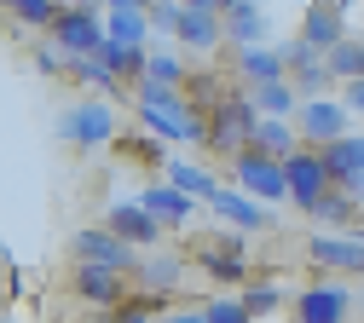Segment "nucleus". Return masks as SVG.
<instances>
[{
	"mask_svg": "<svg viewBox=\"0 0 364 323\" xmlns=\"http://www.w3.org/2000/svg\"><path fill=\"white\" fill-rule=\"evenodd\" d=\"M116 150H122L127 162H162V168H168V156H162V138H151V133H133V138H116Z\"/></svg>",
	"mask_w": 364,
	"mask_h": 323,
	"instance_id": "obj_33",
	"label": "nucleus"
},
{
	"mask_svg": "<svg viewBox=\"0 0 364 323\" xmlns=\"http://www.w3.org/2000/svg\"><path fill=\"white\" fill-rule=\"evenodd\" d=\"M139 202H145V214L168 231V225H191L197 219V197H186V191H173V185L168 179H156V185H145V191H139Z\"/></svg>",
	"mask_w": 364,
	"mask_h": 323,
	"instance_id": "obj_14",
	"label": "nucleus"
},
{
	"mask_svg": "<svg viewBox=\"0 0 364 323\" xmlns=\"http://www.w3.org/2000/svg\"><path fill=\"white\" fill-rule=\"evenodd\" d=\"M70 254H75L81 265H105V271H122V277L139 271V248H127L110 225H87V231H75V237H70Z\"/></svg>",
	"mask_w": 364,
	"mask_h": 323,
	"instance_id": "obj_7",
	"label": "nucleus"
},
{
	"mask_svg": "<svg viewBox=\"0 0 364 323\" xmlns=\"http://www.w3.org/2000/svg\"><path fill=\"white\" fill-rule=\"evenodd\" d=\"M145 35H151V18H145V12H105V40L145 46Z\"/></svg>",
	"mask_w": 364,
	"mask_h": 323,
	"instance_id": "obj_28",
	"label": "nucleus"
},
{
	"mask_svg": "<svg viewBox=\"0 0 364 323\" xmlns=\"http://www.w3.org/2000/svg\"><path fill=\"white\" fill-rule=\"evenodd\" d=\"M306 254L324 271H364V237H347V231H312Z\"/></svg>",
	"mask_w": 364,
	"mask_h": 323,
	"instance_id": "obj_11",
	"label": "nucleus"
},
{
	"mask_svg": "<svg viewBox=\"0 0 364 323\" xmlns=\"http://www.w3.org/2000/svg\"><path fill=\"white\" fill-rule=\"evenodd\" d=\"M105 12H151V0H105Z\"/></svg>",
	"mask_w": 364,
	"mask_h": 323,
	"instance_id": "obj_38",
	"label": "nucleus"
},
{
	"mask_svg": "<svg viewBox=\"0 0 364 323\" xmlns=\"http://www.w3.org/2000/svg\"><path fill=\"white\" fill-rule=\"evenodd\" d=\"M99 58L116 70V81H122V87H139V81H145V64H151L145 46H122V40H105V53H99Z\"/></svg>",
	"mask_w": 364,
	"mask_h": 323,
	"instance_id": "obj_25",
	"label": "nucleus"
},
{
	"mask_svg": "<svg viewBox=\"0 0 364 323\" xmlns=\"http://www.w3.org/2000/svg\"><path fill=\"white\" fill-rule=\"evenodd\" d=\"M353 317V295L341 283H312L295 295V323H347Z\"/></svg>",
	"mask_w": 364,
	"mask_h": 323,
	"instance_id": "obj_10",
	"label": "nucleus"
},
{
	"mask_svg": "<svg viewBox=\"0 0 364 323\" xmlns=\"http://www.w3.org/2000/svg\"><path fill=\"white\" fill-rule=\"evenodd\" d=\"M243 306H249V317L260 323V317H272V312L284 306V289H278V283H249V289H243Z\"/></svg>",
	"mask_w": 364,
	"mask_h": 323,
	"instance_id": "obj_31",
	"label": "nucleus"
},
{
	"mask_svg": "<svg viewBox=\"0 0 364 323\" xmlns=\"http://www.w3.org/2000/svg\"><path fill=\"white\" fill-rule=\"evenodd\" d=\"M249 150H260V156H272V162H289V156L301 150V133H295V121H272V116H260L255 133H249Z\"/></svg>",
	"mask_w": 364,
	"mask_h": 323,
	"instance_id": "obj_19",
	"label": "nucleus"
},
{
	"mask_svg": "<svg viewBox=\"0 0 364 323\" xmlns=\"http://www.w3.org/2000/svg\"><path fill=\"white\" fill-rule=\"evenodd\" d=\"M0 6H6V12H12V0H0Z\"/></svg>",
	"mask_w": 364,
	"mask_h": 323,
	"instance_id": "obj_44",
	"label": "nucleus"
},
{
	"mask_svg": "<svg viewBox=\"0 0 364 323\" xmlns=\"http://www.w3.org/2000/svg\"><path fill=\"white\" fill-rule=\"evenodd\" d=\"M249 99H255V110H260V116H272V121H295V110H301L295 81H266V87H249Z\"/></svg>",
	"mask_w": 364,
	"mask_h": 323,
	"instance_id": "obj_24",
	"label": "nucleus"
},
{
	"mask_svg": "<svg viewBox=\"0 0 364 323\" xmlns=\"http://www.w3.org/2000/svg\"><path fill=\"white\" fill-rule=\"evenodd\" d=\"M179 6H186V12H220L225 18V0H179Z\"/></svg>",
	"mask_w": 364,
	"mask_h": 323,
	"instance_id": "obj_40",
	"label": "nucleus"
},
{
	"mask_svg": "<svg viewBox=\"0 0 364 323\" xmlns=\"http://www.w3.org/2000/svg\"><path fill=\"white\" fill-rule=\"evenodd\" d=\"M139 127L162 145H203L208 133V116L186 99V92H168V99H145L139 104Z\"/></svg>",
	"mask_w": 364,
	"mask_h": 323,
	"instance_id": "obj_1",
	"label": "nucleus"
},
{
	"mask_svg": "<svg viewBox=\"0 0 364 323\" xmlns=\"http://www.w3.org/2000/svg\"><path fill=\"white\" fill-rule=\"evenodd\" d=\"M225 40H237L243 53H249V46H266V12H260V0H237V6L225 12Z\"/></svg>",
	"mask_w": 364,
	"mask_h": 323,
	"instance_id": "obj_23",
	"label": "nucleus"
},
{
	"mask_svg": "<svg viewBox=\"0 0 364 323\" xmlns=\"http://www.w3.org/2000/svg\"><path fill=\"white\" fill-rule=\"evenodd\" d=\"M179 46H191V53H208V46L225 40V18L220 12H186L179 6V29H173Z\"/></svg>",
	"mask_w": 364,
	"mask_h": 323,
	"instance_id": "obj_20",
	"label": "nucleus"
},
{
	"mask_svg": "<svg viewBox=\"0 0 364 323\" xmlns=\"http://www.w3.org/2000/svg\"><path fill=\"white\" fill-rule=\"evenodd\" d=\"M191 260H197V265L214 277L220 289H237V295L249 289V254H243V231H225V225H220V231H208V237H197V243H191Z\"/></svg>",
	"mask_w": 364,
	"mask_h": 323,
	"instance_id": "obj_3",
	"label": "nucleus"
},
{
	"mask_svg": "<svg viewBox=\"0 0 364 323\" xmlns=\"http://www.w3.org/2000/svg\"><path fill=\"white\" fill-rule=\"evenodd\" d=\"M35 70H41V75H70V53L53 46V40H41V46H35Z\"/></svg>",
	"mask_w": 364,
	"mask_h": 323,
	"instance_id": "obj_35",
	"label": "nucleus"
},
{
	"mask_svg": "<svg viewBox=\"0 0 364 323\" xmlns=\"http://www.w3.org/2000/svg\"><path fill=\"white\" fill-rule=\"evenodd\" d=\"M237 75H243L249 87H266V81H289L284 46H249V53H237Z\"/></svg>",
	"mask_w": 364,
	"mask_h": 323,
	"instance_id": "obj_21",
	"label": "nucleus"
},
{
	"mask_svg": "<svg viewBox=\"0 0 364 323\" xmlns=\"http://www.w3.org/2000/svg\"><path fill=\"white\" fill-rule=\"evenodd\" d=\"M0 323H18V317H12V312H0Z\"/></svg>",
	"mask_w": 364,
	"mask_h": 323,
	"instance_id": "obj_42",
	"label": "nucleus"
},
{
	"mask_svg": "<svg viewBox=\"0 0 364 323\" xmlns=\"http://www.w3.org/2000/svg\"><path fill=\"white\" fill-rule=\"evenodd\" d=\"M47 40L64 46L70 58H99V53H105V12H75V6H64V12L53 18Z\"/></svg>",
	"mask_w": 364,
	"mask_h": 323,
	"instance_id": "obj_9",
	"label": "nucleus"
},
{
	"mask_svg": "<svg viewBox=\"0 0 364 323\" xmlns=\"http://www.w3.org/2000/svg\"><path fill=\"white\" fill-rule=\"evenodd\" d=\"M151 35H173L179 29V0H151Z\"/></svg>",
	"mask_w": 364,
	"mask_h": 323,
	"instance_id": "obj_36",
	"label": "nucleus"
},
{
	"mask_svg": "<svg viewBox=\"0 0 364 323\" xmlns=\"http://www.w3.org/2000/svg\"><path fill=\"white\" fill-rule=\"evenodd\" d=\"M70 75H75L81 87H93V92H116V87H122L105 58H70Z\"/></svg>",
	"mask_w": 364,
	"mask_h": 323,
	"instance_id": "obj_30",
	"label": "nucleus"
},
{
	"mask_svg": "<svg viewBox=\"0 0 364 323\" xmlns=\"http://www.w3.org/2000/svg\"><path fill=\"white\" fill-rule=\"evenodd\" d=\"M58 12H64V0H12V18H18L23 29H41V35L53 29Z\"/></svg>",
	"mask_w": 364,
	"mask_h": 323,
	"instance_id": "obj_29",
	"label": "nucleus"
},
{
	"mask_svg": "<svg viewBox=\"0 0 364 323\" xmlns=\"http://www.w3.org/2000/svg\"><path fill=\"white\" fill-rule=\"evenodd\" d=\"M255 121H260V110H255L249 92H225V99L208 110V133H203V145H208L214 156L232 162V156H243V150H249Z\"/></svg>",
	"mask_w": 364,
	"mask_h": 323,
	"instance_id": "obj_2",
	"label": "nucleus"
},
{
	"mask_svg": "<svg viewBox=\"0 0 364 323\" xmlns=\"http://www.w3.org/2000/svg\"><path fill=\"white\" fill-rule=\"evenodd\" d=\"M203 317H208V323H255L249 306H243V295H214V300H203Z\"/></svg>",
	"mask_w": 364,
	"mask_h": 323,
	"instance_id": "obj_32",
	"label": "nucleus"
},
{
	"mask_svg": "<svg viewBox=\"0 0 364 323\" xmlns=\"http://www.w3.org/2000/svg\"><path fill=\"white\" fill-rule=\"evenodd\" d=\"M324 64H330V75L347 87V81H364V35H347V40H336L330 53H324Z\"/></svg>",
	"mask_w": 364,
	"mask_h": 323,
	"instance_id": "obj_26",
	"label": "nucleus"
},
{
	"mask_svg": "<svg viewBox=\"0 0 364 323\" xmlns=\"http://www.w3.org/2000/svg\"><path fill=\"white\" fill-rule=\"evenodd\" d=\"M105 225L116 231V237H122L127 248H156V237H162V225L145 214V202H139V197H133V202H110Z\"/></svg>",
	"mask_w": 364,
	"mask_h": 323,
	"instance_id": "obj_15",
	"label": "nucleus"
},
{
	"mask_svg": "<svg viewBox=\"0 0 364 323\" xmlns=\"http://www.w3.org/2000/svg\"><path fill=\"white\" fill-rule=\"evenodd\" d=\"M295 133H301L306 150H330L336 138L353 133V116H347L341 99H301V110H295Z\"/></svg>",
	"mask_w": 364,
	"mask_h": 323,
	"instance_id": "obj_6",
	"label": "nucleus"
},
{
	"mask_svg": "<svg viewBox=\"0 0 364 323\" xmlns=\"http://www.w3.org/2000/svg\"><path fill=\"white\" fill-rule=\"evenodd\" d=\"M162 323H208V317H203V306H186V312H168Z\"/></svg>",
	"mask_w": 364,
	"mask_h": 323,
	"instance_id": "obj_39",
	"label": "nucleus"
},
{
	"mask_svg": "<svg viewBox=\"0 0 364 323\" xmlns=\"http://www.w3.org/2000/svg\"><path fill=\"white\" fill-rule=\"evenodd\" d=\"M301 40L318 46V53H330L336 40H347V12L336 6V0H312L306 18H301Z\"/></svg>",
	"mask_w": 364,
	"mask_h": 323,
	"instance_id": "obj_17",
	"label": "nucleus"
},
{
	"mask_svg": "<svg viewBox=\"0 0 364 323\" xmlns=\"http://www.w3.org/2000/svg\"><path fill=\"white\" fill-rule=\"evenodd\" d=\"M284 179H289V202L312 219L318 214V202H324L330 191H336V179H330V168H324V156H318V150H295L289 162H284Z\"/></svg>",
	"mask_w": 364,
	"mask_h": 323,
	"instance_id": "obj_8",
	"label": "nucleus"
},
{
	"mask_svg": "<svg viewBox=\"0 0 364 323\" xmlns=\"http://www.w3.org/2000/svg\"><path fill=\"white\" fill-rule=\"evenodd\" d=\"M162 179L173 185V191H186V197H197V202H214V191H220V179H214V173H208L203 162H179V156H168Z\"/></svg>",
	"mask_w": 364,
	"mask_h": 323,
	"instance_id": "obj_22",
	"label": "nucleus"
},
{
	"mask_svg": "<svg viewBox=\"0 0 364 323\" xmlns=\"http://www.w3.org/2000/svg\"><path fill=\"white\" fill-rule=\"evenodd\" d=\"M64 6H75V12H105V0H64Z\"/></svg>",
	"mask_w": 364,
	"mask_h": 323,
	"instance_id": "obj_41",
	"label": "nucleus"
},
{
	"mask_svg": "<svg viewBox=\"0 0 364 323\" xmlns=\"http://www.w3.org/2000/svg\"><path fill=\"white\" fill-rule=\"evenodd\" d=\"M232 6H237V0H225V12H232Z\"/></svg>",
	"mask_w": 364,
	"mask_h": 323,
	"instance_id": "obj_43",
	"label": "nucleus"
},
{
	"mask_svg": "<svg viewBox=\"0 0 364 323\" xmlns=\"http://www.w3.org/2000/svg\"><path fill=\"white\" fill-rule=\"evenodd\" d=\"M179 283H186V265H179L173 254H151V260H139V271H133V289L151 295V300H168Z\"/></svg>",
	"mask_w": 364,
	"mask_h": 323,
	"instance_id": "obj_18",
	"label": "nucleus"
},
{
	"mask_svg": "<svg viewBox=\"0 0 364 323\" xmlns=\"http://www.w3.org/2000/svg\"><path fill=\"white\" fill-rule=\"evenodd\" d=\"M358 202H364V197H358Z\"/></svg>",
	"mask_w": 364,
	"mask_h": 323,
	"instance_id": "obj_45",
	"label": "nucleus"
},
{
	"mask_svg": "<svg viewBox=\"0 0 364 323\" xmlns=\"http://www.w3.org/2000/svg\"><path fill=\"white\" fill-rule=\"evenodd\" d=\"M156 306H162V300H151V295H139V289H133V295L116 306V317H110V323H156V317H151Z\"/></svg>",
	"mask_w": 364,
	"mask_h": 323,
	"instance_id": "obj_34",
	"label": "nucleus"
},
{
	"mask_svg": "<svg viewBox=\"0 0 364 323\" xmlns=\"http://www.w3.org/2000/svg\"><path fill=\"white\" fill-rule=\"evenodd\" d=\"M341 104H347V116H364V81H347L341 87Z\"/></svg>",
	"mask_w": 364,
	"mask_h": 323,
	"instance_id": "obj_37",
	"label": "nucleus"
},
{
	"mask_svg": "<svg viewBox=\"0 0 364 323\" xmlns=\"http://www.w3.org/2000/svg\"><path fill=\"white\" fill-rule=\"evenodd\" d=\"M58 138L75 150H105V145H116V110L105 99H81L58 116Z\"/></svg>",
	"mask_w": 364,
	"mask_h": 323,
	"instance_id": "obj_4",
	"label": "nucleus"
},
{
	"mask_svg": "<svg viewBox=\"0 0 364 323\" xmlns=\"http://www.w3.org/2000/svg\"><path fill=\"white\" fill-rule=\"evenodd\" d=\"M232 185H237L243 197H255L260 208H278V202H289L284 162H272V156H260V150H243V156H232Z\"/></svg>",
	"mask_w": 364,
	"mask_h": 323,
	"instance_id": "obj_5",
	"label": "nucleus"
},
{
	"mask_svg": "<svg viewBox=\"0 0 364 323\" xmlns=\"http://www.w3.org/2000/svg\"><path fill=\"white\" fill-rule=\"evenodd\" d=\"M208 208H214V219H220L225 231H266V225H272V214H266L255 197H243L237 185H220Z\"/></svg>",
	"mask_w": 364,
	"mask_h": 323,
	"instance_id": "obj_13",
	"label": "nucleus"
},
{
	"mask_svg": "<svg viewBox=\"0 0 364 323\" xmlns=\"http://www.w3.org/2000/svg\"><path fill=\"white\" fill-rule=\"evenodd\" d=\"M324 156V168H330V179L341 185V191H353V197H364V133L353 127L347 138H336L330 150H318Z\"/></svg>",
	"mask_w": 364,
	"mask_h": 323,
	"instance_id": "obj_12",
	"label": "nucleus"
},
{
	"mask_svg": "<svg viewBox=\"0 0 364 323\" xmlns=\"http://www.w3.org/2000/svg\"><path fill=\"white\" fill-rule=\"evenodd\" d=\"M70 289H75L87 306H122V300H127V277H122V271H105V265H81V260H75Z\"/></svg>",
	"mask_w": 364,
	"mask_h": 323,
	"instance_id": "obj_16",
	"label": "nucleus"
},
{
	"mask_svg": "<svg viewBox=\"0 0 364 323\" xmlns=\"http://www.w3.org/2000/svg\"><path fill=\"white\" fill-rule=\"evenodd\" d=\"M358 214H364V202H358L353 191H341V185H336V191H330L324 202H318V214H312V219H324L330 231H347V225H353Z\"/></svg>",
	"mask_w": 364,
	"mask_h": 323,
	"instance_id": "obj_27",
	"label": "nucleus"
}]
</instances>
